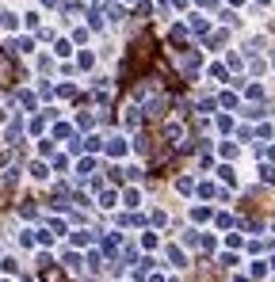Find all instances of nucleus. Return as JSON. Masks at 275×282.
Returning a JSON list of instances; mask_svg holds the SVG:
<instances>
[{
  "label": "nucleus",
  "instance_id": "f257e3e1",
  "mask_svg": "<svg viewBox=\"0 0 275 282\" xmlns=\"http://www.w3.org/2000/svg\"><path fill=\"white\" fill-rule=\"evenodd\" d=\"M16 80V61L8 50H0V84H12Z\"/></svg>",
  "mask_w": 275,
  "mask_h": 282
},
{
  "label": "nucleus",
  "instance_id": "f03ea898",
  "mask_svg": "<svg viewBox=\"0 0 275 282\" xmlns=\"http://www.w3.org/2000/svg\"><path fill=\"white\" fill-rule=\"evenodd\" d=\"M39 263H42V282H65V275H61V271H58L54 263L46 260V256H42V260H39Z\"/></svg>",
  "mask_w": 275,
  "mask_h": 282
},
{
  "label": "nucleus",
  "instance_id": "7ed1b4c3",
  "mask_svg": "<svg viewBox=\"0 0 275 282\" xmlns=\"http://www.w3.org/2000/svg\"><path fill=\"white\" fill-rule=\"evenodd\" d=\"M168 260L176 263V267H187V256H183L180 248H168Z\"/></svg>",
  "mask_w": 275,
  "mask_h": 282
},
{
  "label": "nucleus",
  "instance_id": "20e7f679",
  "mask_svg": "<svg viewBox=\"0 0 275 282\" xmlns=\"http://www.w3.org/2000/svg\"><path fill=\"white\" fill-rule=\"evenodd\" d=\"M168 38H172V42H176V38H187V27H183V23H172V31H168Z\"/></svg>",
  "mask_w": 275,
  "mask_h": 282
},
{
  "label": "nucleus",
  "instance_id": "39448f33",
  "mask_svg": "<svg viewBox=\"0 0 275 282\" xmlns=\"http://www.w3.org/2000/svg\"><path fill=\"white\" fill-rule=\"evenodd\" d=\"M20 214H23V217H35V214H39V206H35V198H27V202H23V206H20Z\"/></svg>",
  "mask_w": 275,
  "mask_h": 282
},
{
  "label": "nucleus",
  "instance_id": "423d86ee",
  "mask_svg": "<svg viewBox=\"0 0 275 282\" xmlns=\"http://www.w3.org/2000/svg\"><path fill=\"white\" fill-rule=\"evenodd\" d=\"M31 175H35V179H46V164H42V160H35V164H31Z\"/></svg>",
  "mask_w": 275,
  "mask_h": 282
},
{
  "label": "nucleus",
  "instance_id": "0eeeda50",
  "mask_svg": "<svg viewBox=\"0 0 275 282\" xmlns=\"http://www.w3.org/2000/svg\"><path fill=\"white\" fill-rule=\"evenodd\" d=\"M122 149H126V145H122V137H111V145H107V152H115V156H118Z\"/></svg>",
  "mask_w": 275,
  "mask_h": 282
},
{
  "label": "nucleus",
  "instance_id": "6e6552de",
  "mask_svg": "<svg viewBox=\"0 0 275 282\" xmlns=\"http://www.w3.org/2000/svg\"><path fill=\"white\" fill-rule=\"evenodd\" d=\"M77 61H80V69H92V65H96V57H92V54H80Z\"/></svg>",
  "mask_w": 275,
  "mask_h": 282
},
{
  "label": "nucleus",
  "instance_id": "1a4fd4ad",
  "mask_svg": "<svg viewBox=\"0 0 275 282\" xmlns=\"http://www.w3.org/2000/svg\"><path fill=\"white\" fill-rule=\"evenodd\" d=\"M115 202H118V195H115V191H103V202H99V206H115Z\"/></svg>",
  "mask_w": 275,
  "mask_h": 282
},
{
  "label": "nucleus",
  "instance_id": "9d476101",
  "mask_svg": "<svg viewBox=\"0 0 275 282\" xmlns=\"http://www.w3.org/2000/svg\"><path fill=\"white\" fill-rule=\"evenodd\" d=\"M141 202V191H126V206H138Z\"/></svg>",
  "mask_w": 275,
  "mask_h": 282
},
{
  "label": "nucleus",
  "instance_id": "9b49d317",
  "mask_svg": "<svg viewBox=\"0 0 275 282\" xmlns=\"http://www.w3.org/2000/svg\"><path fill=\"white\" fill-rule=\"evenodd\" d=\"M73 244H92V233H73Z\"/></svg>",
  "mask_w": 275,
  "mask_h": 282
},
{
  "label": "nucleus",
  "instance_id": "f8f14e48",
  "mask_svg": "<svg viewBox=\"0 0 275 282\" xmlns=\"http://www.w3.org/2000/svg\"><path fill=\"white\" fill-rule=\"evenodd\" d=\"M42 4H46V8H54V4H58V0H42Z\"/></svg>",
  "mask_w": 275,
  "mask_h": 282
},
{
  "label": "nucleus",
  "instance_id": "ddd939ff",
  "mask_svg": "<svg viewBox=\"0 0 275 282\" xmlns=\"http://www.w3.org/2000/svg\"><path fill=\"white\" fill-rule=\"evenodd\" d=\"M233 282H245V279H233Z\"/></svg>",
  "mask_w": 275,
  "mask_h": 282
},
{
  "label": "nucleus",
  "instance_id": "4468645a",
  "mask_svg": "<svg viewBox=\"0 0 275 282\" xmlns=\"http://www.w3.org/2000/svg\"><path fill=\"white\" fill-rule=\"evenodd\" d=\"M0 118H4V114H0Z\"/></svg>",
  "mask_w": 275,
  "mask_h": 282
}]
</instances>
